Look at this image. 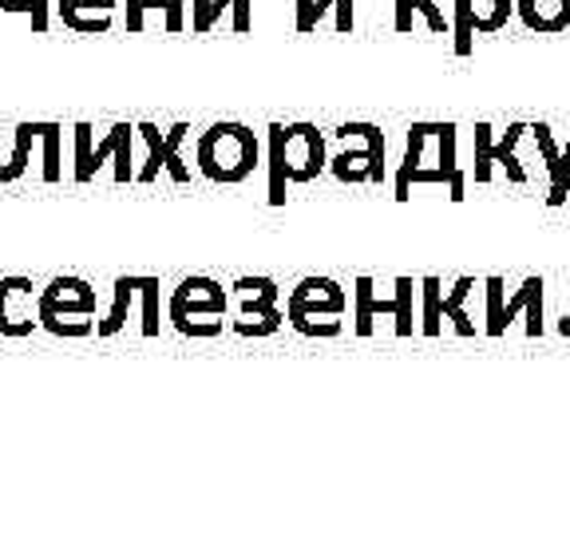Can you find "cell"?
Instances as JSON below:
<instances>
[{"label":"cell","instance_id":"obj_3","mask_svg":"<svg viewBox=\"0 0 570 534\" xmlns=\"http://www.w3.org/2000/svg\"><path fill=\"white\" fill-rule=\"evenodd\" d=\"M258 162H262V142L246 123L223 119V123H210L198 135L195 167H198V175L218 182V187H238V182H246V178L258 170Z\"/></svg>","mask_w":570,"mask_h":534},{"label":"cell","instance_id":"obj_17","mask_svg":"<svg viewBox=\"0 0 570 534\" xmlns=\"http://www.w3.org/2000/svg\"><path fill=\"white\" fill-rule=\"evenodd\" d=\"M147 17H159L167 32H183L187 28V0H127L124 4V24L131 36L147 28Z\"/></svg>","mask_w":570,"mask_h":534},{"label":"cell","instance_id":"obj_14","mask_svg":"<svg viewBox=\"0 0 570 534\" xmlns=\"http://www.w3.org/2000/svg\"><path fill=\"white\" fill-rule=\"evenodd\" d=\"M218 24L230 32H249L254 28V0H190V32L206 36Z\"/></svg>","mask_w":570,"mask_h":534},{"label":"cell","instance_id":"obj_22","mask_svg":"<svg viewBox=\"0 0 570 534\" xmlns=\"http://www.w3.org/2000/svg\"><path fill=\"white\" fill-rule=\"evenodd\" d=\"M139 309H142L139 333L147 340L159 337V329H163V285H159V277L139 274Z\"/></svg>","mask_w":570,"mask_h":534},{"label":"cell","instance_id":"obj_28","mask_svg":"<svg viewBox=\"0 0 570 534\" xmlns=\"http://www.w3.org/2000/svg\"><path fill=\"white\" fill-rule=\"evenodd\" d=\"M567 195H570V139L559 151V159L551 162V170H547V206H562Z\"/></svg>","mask_w":570,"mask_h":534},{"label":"cell","instance_id":"obj_31","mask_svg":"<svg viewBox=\"0 0 570 534\" xmlns=\"http://www.w3.org/2000/svg\"><path fill=\"white\" fill-rule=\"evenodd\" d=\"M559 329H562V333H567V337H570V317H562V325H559Z\"/></svg>","mask_w":570,"mask_h":534},{"label":"cell","instance_id":"obj_11","mask_svg":"<svg viewBox=\"0 0 570 534\" xmlns=\"http://www.w3.org/2000/svg\"><path fill=\"white\" fill-rule=\"evenodd\" d=\"M187 135H190L187 119L170 123L167 131H159L155 123H139V139H142V147H147V159L135 170V182H139V187H151L159 175H167L178 187L190 182V167L183 162V142H187Z\"/></svg>","mask_w":570,"mask_h":534},{"label":"cell","instance_id":"obj_13","mask_svg":"<svg viewBox=\"0 0 570 534\" xmlns=\"http://www.w3.org/2000/svg\"><path fill=\"white\" fill-rule=\"evenodd\" d=\"M36 329H40V289L32 285V277H0V337L24 340Z\"/></svg>","mask_w":570,"mask_h":534},{"label":"cell","instance_id":"obj_19","mask_svg":"<svg viewBox=\"0 0 570 534\" xmlns=\"http://www.w3.org/2000/svg\"><path fill=\"white\" fill-rule=\"evenodd\" d=\"M135 297H139V274H124L116 277V285H111V305H107L104 320L96 325V337H116V333H124L127 317H131V305Z\"/></svg>","mask_w":570,"mask_h":534},{"label":"cell","instance_id":"obj_21","mask_svg":"<svg viewBox=\"0 0 570 534\" xmlns=\"http://www.w3.org/2000/svg\"><path fill=\"white\" fill-rule=\"evenodd\" d=\"M353 4H356V0H313L309 17H305V24L297 28V32H302V36L317 32V24L330 17V12H333V28H337L341 36L353 32V28H356V9H353Z\"/></svg>","mask_w":570,"mask_h":534},{"label":"cell","instance_id":"obj_8","mask_svg":"<svg viewBox=\"0 0 570 534\" xmlns=\"http://www.w3.org/2000/svg\"><path fill=\"white\" fill-rule=\"evenodd\" d=\"M420 281L412 277H396L392 281V297H376L373 277H356L353 281V333L356 337H373L376 317L392 320L396 337H412L420 333Z\"/></svg>","mask_w":570,"mask_h":534},{"label":"cell","instance_id":"obj_30","mask_svg":"<svg viewBox=\"0 0 570 534\" xmlns=\"http://www.w3.org/2000/svg\"><path fill=\"white\" fill-rule=\"evenodd\" d=\"M412 20H416V0H396V17H392L396 32H412Z\"/></svg>","mask_w":570,"mask_h":534},{"label":"cell","instance_id":"obj_16","mask_svg":"<svg viewBox=\"0 0 570 534\" xmlns=\"http://www.w3.org/2000/svg\"><path fill=\"white\" fill-rule=\"evenodd\" d=\"M519 317H527L523 333L527 337H543L547 333V320H543V277H523V285L515 289L511 301H503V333L515 325Z\"/></svg>","mask_w":570,"mask_h":534},{"label":"cell","instance_id":"obj_15","mask_svg":"<svg viewBox=\"0 0 570 534\" xmlns=\"http://www.w3.org/2000/svg\"><path fill=\"white\" fill-rule=\"evenodd\" d=\"M116 12L119 0H56V20L80 36H107Z\"/></svg>","mask_w":570,"mask_h":534},{"label":"cell","instance_id":"obj_18","mask_svg":"<svg viewBox=\"0 0 570 534\" xmlns=\"http://www.w3.org/2000/svg\"><path fill=\"white\" fill-rule=\"evenodd\" d=\"M515 17L523 20L531 32H567L570 28V0H515Z\"/></svg>","mask_w":570,"mask_h":534},{"label":"cell","instance_id":"obj_29","mask_svg":"<svg viewBox=\"0 0 570 534\" xmlns=\"http://www.w3.org/2000/svg\"><path fill=\"white\" fill-rule=\"evenodd\" d=\"M416 17H424L428 32H452V12H444L440 0H416Z\"/></svg>","mask_w":570,"mask_h":534},{"label":"cell","instance_id":"obj_6","mask_svg":"<svg viewBox=\"0 0 570 534\" xmlns=\"http://www.w3.org/2000/svg\"><path fill=\"white\" fill-rule=\"evenodd\" d=\"M348 317V289L333 277H302L285 297V325L302 337H337Z\"/></svg>","mask_w":570,"mask_h":534},{"label":"cell","instance_id":"obj_23","mask_svg":"<svg viewBox=\"0 0 570 534\" xmlns=\"http://www.w3.org/2000/svg\"><path fill=\"white\" fill-rule=\"evenodd\" d=\"M475 281L472 277H460L444 294V320H452V329L460 337H475V325H472V313H468V297H472Z\"/></svg>","mask_w":570,"mask_h":534},{"label":"cell","instance_id":"obj_20","mask_svg":"<svg viewBox=\"0 0 570 534\" xmlns=\"http://www.w3.org/2000/svg\"><path fill=\"white\" fill-rule=\"evenodd\" d=\"M444 329V285L440 277H420V333L440 337Z\"/></svg>","mask_w":570,"mask_h":534},{"label":"cell","instance_id":"obj_27","mask_svg":"<svg viewBox=\"0 0 570 534\" xmlns=\"http://www.w3.org/2000/svg\"><path fill=\"white\" fill-rule=\"evenodd\" d=\"M0 12L32 20V32L45 36L52 28V0H0Z\"/></svg>","mask_w":570,"mask_h":534},{"label":"cell","instance_id":"obj_1","mask_svg":"<svg viewBox=\"0 0 570 534\" xmlns=\"http://www.w3.org/2000/svg\"><path fill=\"white\" fill-rule=\"evenodd\" d=\"M412 187H448L452 202H463L468 175L460 167L455 123H412L409 147L396 167V202H409Z\"/></svg>","mask_w":570,"mask_h":534},{"label":"cell","instance_id":"obj_25","mask_svg":"<svg viewBox=\"0 0 570 534\" xmlns=\"http://www.w3.org/2000/svg\"><path fill=\"white\" fill-rule=\"evenodd\" d=\"M452 48L460 60H468L475 48V20H472V0H452Z\"/></svg>","mask_w":570,"mask_h":534},{"label":"cell","instance_id":"obj_5","mask_svg":"<svg viewBox=\"0 0 570 534\" xmlns=\"http://www.w3.org/2000/svg\"><path fill=\"white\" fill-rule=\"evenodd\" d=\"M230 289H223V281H214L206 274H190L170 289L167 301V320L170 329L183 337L210 340L223 337V329H230Z\"/></svg>","mask_w":570,"mask_h":534},{"label":"cell","instance_id":"obj_4","mask_svg":"<svg viewBox=\"0 0 570 534\" xmlns=\"http://www.w3.org/2000/svg\"><path fill=\"white\" fill-rule=\"evenodd\" d=\"M135 135H139V123H111L107 135L96 142V127L91 123H76L71 127V178L88 187L96 182V175L104 167H111V182L116 187H127L135 182Z\"/></svg>","mask_w":570,"mask_h":534},{"label":"cell","instance_id":"obj_9","mask_svg":"<svg viewBox=\"0 0 570 534\" xmlns=\"http://www.w3.org/2000/svg\"><path fill=\"white\" fill-rule=\"evenodd\" d=\"M337 151L330 155V175L337 182H381L384 178V131L376 123H341L333 131Z\"/></svg>","mask_w":570,"mask_h":534},{"label":"cell","instance_id":"obj_2","mask_svg":"<svg viewBox=\"0 0 570 534\" xmlns=\"http://www.w3.org/2000/svg\"><path fill=\"white\" fill-rule=\"evenodd\" d=\"M330 170V147L317 123H269L266 127V198L285 206L289 187H305Z\"/></svg>","mask_w":570,"mask_h":534},{"label":"cell","instance_id":"obj_24","mask_svg":"<svg viewBox=\"0 0 570 534\" xmlns=\"http://www.w3.org/2000/svg\"><path fill=\"white\" fill-rule=\"evenodd\" d=\"M511 17H515V0H472V20L480 36L508 28Z\"/></svg>","mask_w":570,"mask_h":534},{"label":"cell","instance_id":"obj_10","mask_svg":"<svg viewBox=\"0 0 570 534\" xmlns=\"http://www.w3.org/2000/svg\"><path fill=\"white\" fill-rule=\"evenodd\" d=\"M230 333L238 337H274L282 329V285L274 277H238L230 285Z\"/></svg>","mask_w":570,"mask_h":534},{"label":"cell","instance_id":"obj_26","mask_svg":"<svg viewBox=\"0 0 570 534\" xmlns=\"http://www.w3.org/2000/svg\"><path fill=\"white\" fill-rule=\"evenodd\" d=\"M503 301H508V289H503V277H488L483 281V333L488 337H503Z\"/></svg>","mask_w":570,"mask_h":534},{"label":"cell","instance_id":"obj_7","mask_svg":"<svg viewBox=\"0 0 570 534\" xmlns=\"http://www.w3.org/2000/svg\"><path fill=\"white\" fill-rule=\"evenodd\" d=\"M99 294L88 277L60 274L40 289V329L52 337H91L96 333Z\"/></svg>","mask_w":570,"mask_h":534},{"label":"cell","instance_id":"obj_12","mask_svg":"<svg viewBox=\"0 0 570 534\" xmlns=\"http://www.w3.org/2000/svg\"><path fill=\"white\" fill-rule=\"evenodd\" d=\"M531 131L527 123H511L503 139H495L491 123H475V162H472V178L475 182H491L495 167L508 170L511 182H527V170L519 167V155L515 147L523 142V135Z\"/></svg>","mask_w":570,"mask_h":534}]
</instances>
